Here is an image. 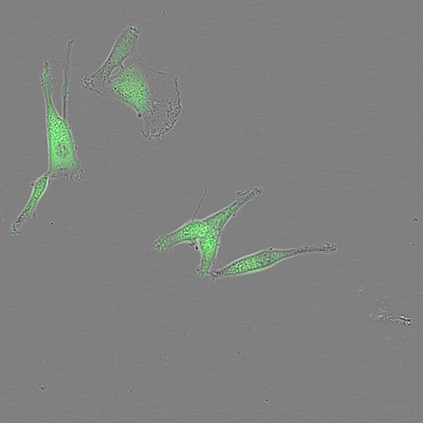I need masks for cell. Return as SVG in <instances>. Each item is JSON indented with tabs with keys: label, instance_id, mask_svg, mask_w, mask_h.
I'll list each match as a JSON object with an SVG mask.
<instances>
[{
	"label": "cell",
	"instance_id": "4",
	"mask_svg": "<svg viewBox=\"0 0 423 423\" xmlns=\"http://www.w3.org/2000/svg\"><path fill=\"white\" fill-rule=\"evenodd\" d=\"M141 29L134 23H127L117 36L106 58L100 66L90 74L80 77L82 90L101 95L106 83L124 63L138 53L137 44Z\"/></svg>",
	"mask_w": 423,
	"mask_h": 423
},
{
	"label": "cell",
	"instance_id": "6",
	"mask_svg": "<svg viewBox=\"0 0 423 423\" xmlns=\"http://www.w3.org/2000/svg\"><path fill=\"white\" fill-rule=\"evenodd\" d=\"M53 181L47 172L38 176L30 183L31 192L22 210L11 223L9 232L12 237H18L22 232L23 226L36 217L38 206Z\"/></svg>",
	"mask_w": 423,
	"mask_h": 423
},
{
	"label": "cell",
	"instance_id": "7",
	"mask_svg": "<svg viewBox=\"0 0 423 423\" xmlns=\"http://www.w3.org/2000/svg\"><path fill=\"white\" fill-rule=\"evenodd\" d=\"M223 232L208 230L192 246L200 255V261L196 269L200 278H208L213 270L221 247Z\"/></svg>",
	"mask_w": 423,
	"mask_h": 423
},
{
	"label": "cell",
	"instance_id": "2",
	"mask_svg": "<svg viewBox=\"0 0 423 423\" xmlns=\"http://www.w3.org/2000/svg\"><path fill=\"white\" fill-rule=\"evenodd\" d=\"M39 83L45 112L46 171L53 180L62 178L70 182L81 183L85 178V172L78 156V149L68 119L70 93L60 92L61 109L59 112L53 99V71L47 58L43 62Z\"/></svg>",
	"mask_w": 423,
	"mask_h": 423
},
{
	"label": "cell",
	"instance_id": "1",
	"mask_svg": "<svg viewBox=\"0 0 423 423\" xmlns=\"http://www.w3.org/2000/svg\"><path fill=\"white\" fill-rule=\"evenodd\" d=\"M100 97L133 110L142 122L139 134L146 141L170 134L183 112L179 77L151 67L139 53L112 75Z\"/></svg>",
	"mask_w": 423,
	"mask_h": 423
},
{
	"label": "cell",
	"instance_id": "3",
	"mask_svg": "<svg viewBox=\"0 0 423 423\" xmlns=\"http://www.w3.org/2000/svg\"><path fill=\"white\" fill-rule=\"evenodd\" d=\"M338 250V245L330 242L287 248L270 246L213 269L209 277L211 282H215L223 279L242 277L267 270L293 257L313 254L334 255Z\"/></svg>",
	"mask_w": 423,
	"mask_h": 423
},
{
	"label": "cell",
	"instance_id": "5",
	"mask_svg": "<svg viewBox=\"0 0 423 423\" xmlns=\"http://www.w3.org/2000/svg\"><path fill=\"white\" fill-rule=\"evenodd\" d=\"M208 188H205L193 215L182 225L171 232L159 236L152 242L154 250L168 253L176 247L188 244L193 246L195 242L209 230V225L205 218H198V215L203 205Z\"/></svg>",
	"mask_w": 423,
	"mask_h": 423
}]
</instances>
